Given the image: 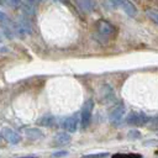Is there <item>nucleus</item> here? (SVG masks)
<instances>
[{"mask_svg": "<svg viewBox=\"0 0 158 158\" xmlns=\"http://www.w3.org/2000/svg\"><path fill=\"white\" fill-rule=\"evenodd\" d=\"M116 33V27L106 21V20H99L95 23V33L94 37L96 38L98 42L100 43H107L110 38Z\"/></svg>", "mask_w": 158, "mask_h": 158, "instance_id": "nucleus-1", "label": "nucleus"}, {"mask_svg": "<svg viewBox=\"0 0 158 158\" xmlns=\"http://www.w3.org/2000/svg\"><path fill=\"white\" fill-rule=\"evenodd\" d=\"M93 109H94V100L88 99L80 110V126L81 128H86L90 123L91 115H93Z\"/></svg>", "mask_w": 158, "mask_h": 158, "instance_id": "nucleus-2", "label": "nucleus"}, {"mask_svg": "<svg viewBox=\"0 0 158 158\" xmlns=\"http://www.w3.org/2000/svg\"><path fill=\"white\" fill-rule=\"evenodd\" d=\"M80 122V116H79V112H74L72 116H68L64 118L62 126L64 130H67L68 132L70 133H74L78 128V125Z\"/></svg>", "mask_w": 158, "mask_h": 158, "instance_id": "nucleus-3", "label": "nucleus"}, {"mask_svg": "<svg viewBox=\"0 0 158 158\" xmlns=\"http://www.w3.org/2000/svg\"><path fill=\"white\" fill-rule=\"evenodd\" d=\"M148 121H149V117H147L142 112H131L126 118V122L131 126H143Z\"/></svg>", "mask_w": 158, "mask_h": 158, "instance_id": "nucleus-4", "label": "nucleus"}, {"mask_svg": "<svg viewBox=\"0 0 158 158\" xmlns=\"http://www.w3.org/2000/svg\"><path fill=\"white\" fill-rule=\"evenodd\" d=\"M0 135L10 144H16V143H19L21 141V136L17 132H15L12 128H9V127H4L1 130V133Z\"/></svg>", "mask_w": 158, "mask_h": 158, "instance_id": "nucleus-5", "label": "nucleus"}, {"mask_svg": "<svg viewBox=\"0 0 158 158\" xmlns=\"http://www.w3.org/2000/svg\"><path fill=\"white\" fill-rule=\"evenodd\" d=\"M123 114H125V107H123V105L120 104V105L115 106V107L110 111V114H109V120H110L112 123H117V122H120V121L122 120Z\"/></svg>", "mask_w": 158, "mask_h": 158, "instance_id": "nucleus-6", "label": "nucleus"}, {"mask_svg": "<svg viewBox=\"0 0 158 158\" xmlns=\"http://www.w3.org/2000/svg\"><path fill=\"white\" fill-rule=\"evenodd\" d=\"M69 142H70V136L67 132H58L54 135V137L52 139V144L54 147H62V146L68 144Z\"/></svg>", "mask_w": 158, "mask_h": 158, "instance_id": "nucleus-7", "label": "nucleus"}, {"mask_svg": "<svg viewBox=\"0 0 158 158\" xmlns=\"http://www.w3.org/2000/svg\"><path fill=\"white\" fill-rule=\"evenodd\" d=\"M101 99H102V102H110L115 99V94H114V90L111 88V85L109 84H104L101 86V94H100Z\"/></svg>", "mask_w": 158, "mask_h": 158, "instance_id": "nucleus-8", "label": "nucleus"}, {"mask_svg": "<svg viewBox=\"0 0 158 158\" xmlns=\"http://www.w3.org/2000/svg\"><path fill=\"white\" fill-rule=\"evenodd\" d=\"M20 6H21V11H22V14L25 15V17H27V19H30V17H32V16H35V14H36V7L33 6V4L32 2H20Z\"/></svg>", "mask_w": 158, "mask_h": 158, "instance_id": "nucleus-9", "label": "nucleus"}, {"mask_svg": "<svg viewBox=\"0 0 158 158\" xmlns=\"http://www.w3.org/2000/svg\"><path fill=\"white\" fill-rule=\"evenodd\" d=\"M121 7H122V10L128 15V16H136L137 15V9H136V6L131 2V1H122L121 2Z\"/></svg>", "mask_w": 158, "mask_h": 158, "instance_id": "nucleus-10", "label": "nucleus"}, {"mask_svg": "<svg viewBox=\"0 0 158 158\" xmlns=\"http://www.w3.org/2000/svg\"><path fill=\"white\" fill-rule=\"evenodd\" d=\"M25 135L31 139H38L44 136L43 132L40 131L38 128H25Z\"/></svg>", "mask_w": 158, "mask_h": 158, "instance_id": "nucleus-11", "label": "nucleus"}, {"mask_svg": "<svg viewBox=\"0 0 158 158\" xmlns=\"http://www.w3.org/2000/svg\"><path fill=\"white\" fill-rule=\"evenodd\" d=\"M75 4H77L83 11H85V12L93 11V9H94V6H95V4H94L93 1H89V0H79V1H77Z\"/></svg>", "mask_w": 158, "mask_h": 158, "instance_id": "nucleus-12", "label": "nucleus"}, {"mask_svg": "<svg viewBox=\"0 0 158 158\" xmlns=\"http://www.w3.org/2000/svg\"><path fill=\"white\" fill-rule=\"evenodd\" d=\"M54 120H56L54 116H52V115H44V116H42L37 121V125H40L42 127H48V126H52L54 123Z\"/></svg>", "mask_w": 158, "mask_h": 158, "instance_id": "nucleus-13", "label": "nucleus"}, {"mask_svg": "<svg viewBox=\"0 0 158 158\" xmlns=\"http://www.w3.org/2000/svg\"><path fill=\"white\" fill-rule=\"evenodd\" d=\"M146 15L149 17V20H152L156 25H158V10H156V9H148L146 11Z\"/></svg>", "mask_w": 158, "mask_h": 158, "instance_id": "nucleus-14", "label": "nucleus"}, {"mask_svg": "<svg viewBox=\"0 0 158 158\" xmlns=\"http://www.w3.org/2000/svg\"><path fill=\"white\" fill-rule=\"evenodd\" d=\"M112 158H142V156L136 153H117L114 154Z\"/></svg>", "mask_w": 158, "mask_h": 158, "instance_id": "nucleus-15", "label": "nucleus"}, {"mask_svg": "<svg viewBox=\"0 0 158 158\" xmlns=\"http://www.w3.org/2000/svg\"><path fill=\"white\" fill-rule=\"evenodd\" d=\"M0 23L4 25V26H10V25H11V20H10L9 16H7L4 11H1V10H0Z\"/></svg>", "mask_w": 158, "mask_h": 158, "instance_id": "nucleus-16", "label": "nucleus"}, {"mask_svg": "<svg viewBox=\"0 0 158 158\" xmlns=\"http://www.w3.org/2000/svg\"><path fill=\"white\" fill-rule=\"evenodd\" d=\"M127 136H128V138H130V139H137V138H139V137H141V132H139L138 130L132 128V130H130V131H128Z\"/></svg>", "mask_w": 158, "mask_h": 158, "instance_id": "nucleus-17", "label": "nucleus"}, {"mask_svg": "<svg viewBox=\"0 0 158 158\" xmlns=\"http://www.w3.org/2000/svg\"><path fill=\"white\" fill-rule=\"evenodd\" d=\"M109 157V153L104 152V153H94V154H86L83 156V158H106Z\"/></svg>", "mask_w": 158, "mask_h": 158, "instance_id": "nucleus-18", "label": "nucleus"}, {"mask_svg": "<svg viewBox=\"0 0 158 158\" xmlns=\"http://www.w3.org/2000/svg\"><path fill=\"white\" fill-rule=\"evenodd\" d=\"M151 128L152 130H158V115L151 120Z\"/></svg>", "mask_w": 158, "mask_h": 158, "instance_id": "nucleus-19", "label": "nucleus"}, {"mask_svg": "<svg viewBox=\"0 0 158 158\" xmlns=\"http://www.w3.org/2000/svg\"><path fill=\"white\" fill-rule=\"evenodd\" d=\"M52 156L56 157V158H58V157H65V156H68V152L67 151H58V152H54Z\"/></svg>", "mask_w": 158, "mask_h": 158, "instance_id": "nucleus-20", "label": "nucleus"}, {"mask_svg": "<svg viewBox=\"0 0 158 158\" xmlns=\"http://www.w3.org/2000/svg\"><path fill=\"white\" fill-rule=\"evenodd\" d=\"M2 42V36H1V33H0V43Z\"/></svg>", "mask_w": 158, "mask_h": 158, "instance_id": "nucleus-21", "label": "nucleus"}]
</instances>
